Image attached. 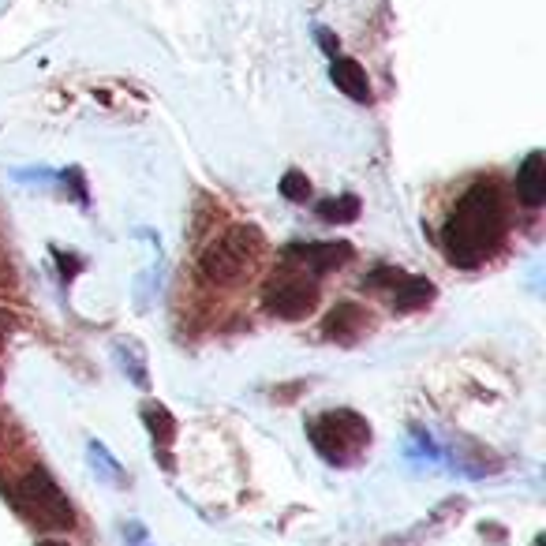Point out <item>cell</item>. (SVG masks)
Returning a JSON list of instances; mask_svg holds the SVG:
<instances>
[{"label": "cell", "instance_id": "obj_1", "mask_svg": "<svg viewBox=\"0 0 546 546\" xmlns=\"http://www.w3.org/2000/svg\"><path fill=\"white\" fill-rule=\"evenodd\" d=\"M505 229H509V217H505V202L494 180H475L460 195L446 229H442V251L453 266L475 270L502 247Z\"/></svg>", "mask_w": 546, "mask_h": 546}, {"label": "cell", "instance_id": "obj_12", "mask_svg": "<svg viewBox=\"0 0 546 546\" xmlns=\"http://www.w3.org/2000/svg\"><path fill=\"white\" fill-rule=\"evenodd\" d=\"M360 199L356 195H341V199H322L315 206V214L326 221V225H348V221H356L360 217Z\"/></svg>", "mask_w": 546, "mask_h": 546}, {"label": "cell", "instance_id": "obj_8", "mask_svg": "<svg viewBox=\"0 0 546 546\" xmlns=\"http://www.w3.org/2000/svg\"><path fill=\"white\" fill-rule=\"evenodd\" d=\"M517 199L528 206V210H539L546 202V158L543 150H532L517 173Z\"/></svg>", "mask_w": 546, "mask_h": 546}, {"label": "cell", "instance_id": "obj_3", "mask_svg": "<svg viewBox=\"0 0 546 546\" xmlns=\"http://www.w3.org/2000/svg\"><path fill=\"white\" fill-rule=\"evenodd\" d=\"M12 502L15 509L30 520V524H38V528H72L75 524V509L68 502V494L57 487V479L45 472V468H30L12 490Z\"/></svg>", "mask_w": 546, "mask_h": 546}, {"label": "cell", "instance_id": "obj_2", "mask_svg": "<svg viewBox=\"0 0 546 546\" xmlns=\"http://www.w3.org/2000/svg\"><path fill=\"white\" fill-rule=\"evenodd\" d=\"M262 232L255 225H232L229 232H221L214 244L202 251L199 270L202 277L217 288H229L236 281H244V273L255 266V259L262 255Z\"/></svg>", "mask_w": 546, "mask_h": 546}, {"label": "cell", "instance_id": "obj_15", "mask_svg": "<svg viewBox=\"0 0 546 546\" xmlns=\"http://www.w3.org/2000/svg\"><path fill=\"white\" fill-rule=\"evenodd\" d=\"M318 42H322V49H326L330 57H337V42H333V34H330V30H318Z\"/></svg>", "mask_w": 546, "mask_h": 546}, {"label": "cell", "instance_id": "obj_13", "mask_svg": "<svg viewBox=\"0 0 546 546\" xmlns=\"http://www.w3.org/2000/svg\"><path fill=\"white\" fill-rule=\"evenodd\" d=\"M401 281H404L401 266H378V270H371L363 277V285L374 288V292H389V288H397Z\"/></svg>", "mask_w": 546, "mask_h": 546}, {"label": "cell", "instance_id": "obj_4", "mask_svg": "<svg viewBox=\"0 0 546 546\" xmlns=\"http://www.w3.org/2000/svg\"><path fill=\"white\" fill-rule=\"evenodd\" d=\"M307 438H311V446L322 453V460H330V464H352V460L360 457L367 442H371V427H367V419L356 416V412H322L318 419L307 423Z\"/></svg>", "mask_w": 546, "mask_h": 546}, {"label": "cell", "instance_id": "obj_7", "mask_svg": "<svg viewBox=\"0 0 546 546\" xmlns=\"http://www.w3.org/2000/svg\"><path fill=\"white\" fill-rule=\"evenodd\" d=\"M367 326H371V318H367V311H363L360 303L352 300H341L337 307H333L330 315H326V322H322V333L330 337V341H341V345H352L360 333H367Z\"/></svg>", "mask_w": 546, "mask_h": 546}, {"label": "cell", "instance_id": "obj_5", "mask_svg": "<svg viewBox=\"0 0 546 546\" xmlns=\"http://www.w3.org/2000/svg\"><path fill=\"white\" fill-rule=\"evenodd\" d=\"M266 311L273 318H281V322H300L315 311L318 303V285L311 277H303V273H288V277H277L266 285Z\"/></svg>", "mask_w": 546, "mask_h": 546}, {"label": "cell", "instance_id": "obj_11", "mask_svg": "<svg viewBox=\"0 0 546 546\" xmlns=\"http://www.w3.org/2000/svg\"><path fill=\"white\" fill-rule=\"evenodd\" d=\"M434 296H438L434 281H427V277H416V273H404L401 285L389 288V303H393V311H401V315H408V311H419V307H427Z\"/></svg>", "mask_w": 546, "mask_h": 546}, {"label": "cell", "instance_id": "obj_6", "mask_svg": "<svg viewBox=\"0 0 546 546\" xmlns=\"http://www.w3.org/2000/svg\"><path fill=\"white\" fill-rule=\"evenodd\" d=\"M352 255H356V251H352V244H345V240H318V244H303V240H296V244L285 247V259L296 262L303 273L311 270L315 277L348 266Z\"/></svg>", "mask_w": 546, "mask_h": 546}, {"label": "cell", "instance_id": "obj_16", "mask_svg": "<svg viewBox=\"0 0 546 546\" xmlns=\"http://www.w3.org/2000/svg\"><path fill=\"white\" fill-rule=\"evenodd\" d=\"M4 341H8V318L0 315V348H4Z\"/></svg>", "mask_w": 546, "mask_h": 546}, {"label": "cell", "instance_id": "obj_14", "mask_svg": "<svg viewBox=\"0 0 546 546\" xmlns=\"http://www.w3.org/2000/svg\"><path fill=\"white\" fill-rule=\"evenodd\" d=\"M281 195H285L288 202H307V195H311V180H307L300 169H288V173L281 176Z\"/></svg>", "mask_w": 546, "mask_h": 546}, {"label": "cell", "instance_id": "obj_9", "mask_svg": "<svg viewBox=\"0 0 546 546\" xmlns=\"http://www.w3.org/2000/svg\"><path fill=\"white\" fill-rule=\"evenodd\" d=\"M330 79L337 83V90H341V94H348L352 101H360V105H367V101H371V79H367V72H363L360 60L333 57Z\"/></svg>", "mask_w": 546, "mask_h": 546}, {"label": "cell", "instance_id": "obj_17", "mask_svg": "<svg viewBox=\"0 0 546 546\" xmlns=\"http://www.w3.org/2000/svg\"><path fill=\"white\" fill-rule=\"evenodd\" d=\"M38 546H68V543H60V539H45V543H38Z\"/></svg>", "mask_w": 546, "mask_h": 546}, {"label": "cell", "instance_id": "obj_10", "mask_svg": "<svg viewBox=\"0 0 546 546\" xmlns=\"http://www.w3.org/2000/svg\"><path fill=\"white\" fill-rule=\"evenodd\" d=\"M143 423L146 431H150V438H154V449L161 453V464L165 468H173V457H169V449H173L176 442V419L169 416V408L165 404H143Z\"/></svg>", "mask_w": 546, "mask_h": 546}]
</instances>
